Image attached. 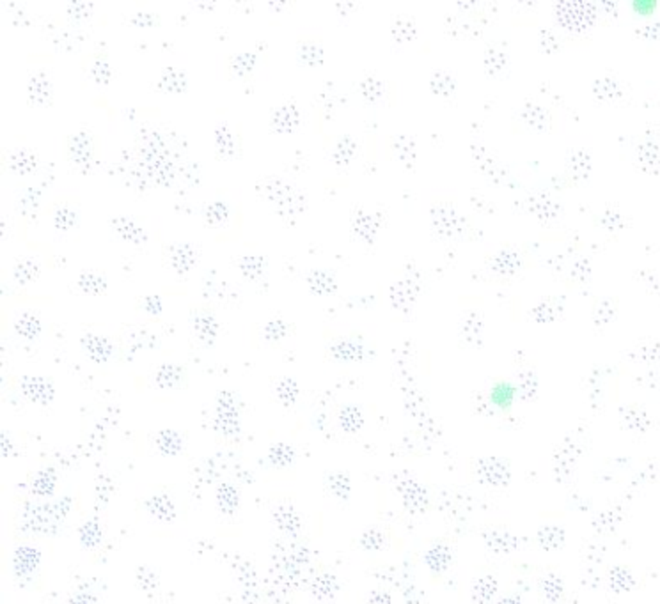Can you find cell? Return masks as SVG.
I'll use <instances>...</instances> for the list:
<instances>
[{
  "label": "cell",
  "mask_w": 660,
  "mask_h": 604,
  "mask_svg": "<svg viewBox=\"0 0 660 604\" xmlns=\"http://www.w3.org/2000/svg\"><path fill=\"white\" fill-rule=\"evenodd\" d=\"M518 397V384L508 377H501L491 383L488 390V403L499 411H510Z\"/></svg>",
  "instance_id": "cell-1"
},
{
  "label": "cell",
  "mask_w": 660,
  "mask_h": 604,
  "mask_svg": "<svg viewBox=\"0 0 660 604\" xmlns=\"http://www.w3.org/2000/svg\"><path fill=\"white\" fill-rule=\"evenodd\" d=\"M631 11L638 16H653L659 11V0H631Z\"/></svg>",
  "instance_id": "cell-2"
}]
</instances>
